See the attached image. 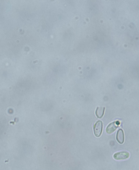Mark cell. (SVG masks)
Instances as JSON below:
<instances>
[{"mask_svg": "<svg viewBox=\"0 0 139 170\" xmlns=\"http://www.w3.org/2000/svg\"><path fill=\"white\" fill-rule=\"evenodd\" d=\"M103 122L101 121H98L94 126V132L95 136L97 137H100L103 131Z\"/></svg>", "mask_w": 139, "mask_h": 170, "instance_id": "6da1fadb", "label": "cell"}, {"mask_svg": "<svg viewBox=\"0 0 139 170\" xmlns=\"http://www.w3.org/2000/svg\"><path fill=\"white\" fill-rule=\"evenodd\" d=\"M130 153L127 151H122L120 152H117L114 155V159L116 160H126L130 157Z\"/></svg>", "mask_w": 139, "mask_h": 170, "instance_id": "7a4b0ae2", "label": "cell"}, {"mask_svg": "<svg viewBox=\"0 0 139 170\" xmlns=\"http://www.w3.org/2000/svg\"><path fill=\"white\" fill-rule=\"evenodd\" d=\"M120 124V122L118 121L110 123L106 128V132L109 134L112 133L119 127Z\"/></svg>", "mask_w": 139, "mask_h": 170, "instance_id": "3957f363", "label": "cell"}, {"mask_svg": "<svg viewBox=\"0 0 139 170\" xmlns=\"http://www.w3.org/2000/svg\"><path fill=\"white\" fill-rule=\"evenodd\" d=\"M116 139L119 143L122 144L124 141V133L122 129H120L117 131Z\"/></svg>", "mask_w": 139, "mask_h": 170, "instance_id": "277c9868", "label": "cell"}, {"mask_svg": "<svg viewBox=\"0 0 139 170\" xmlns=\"http://www.w3.org/2000/svg\"><path fill=\"white\" fill-rule=\"evenodd\" d=\"M105 110V107H100L97 108L95 113L98 118H101L103 117L104 114Z\"/></svg>", "mask_w": 139, "mask_h": 170, "instance_id": "5b68a950", "label": "cell"}]
</instances>
